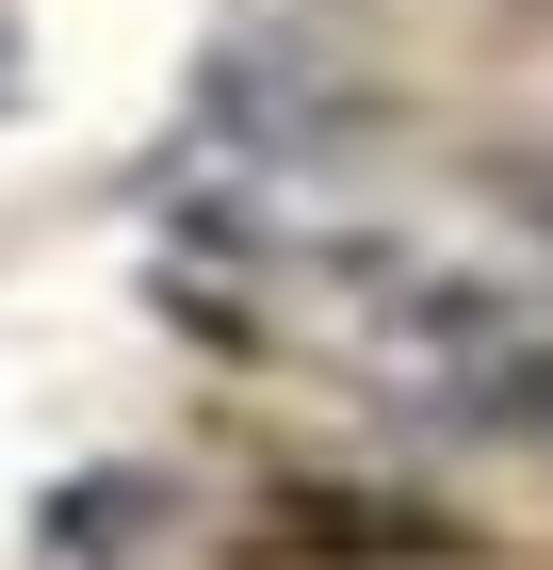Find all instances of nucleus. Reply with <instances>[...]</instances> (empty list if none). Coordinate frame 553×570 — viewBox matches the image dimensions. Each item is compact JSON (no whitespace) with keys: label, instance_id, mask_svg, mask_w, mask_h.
Returning <instances> with one entry per match:
<instances>
[{"label":"nucleus","instance_id":"f257e3e1","mask_svg":"<svg viewBox=\"0 0 553 570\" xmlns=\"http://www.w3.org/2000/svg\"><path fill=\"white\" fill-rule=\"evenodd\" d=\"M456 440H553V343H537V358H505V375L456 407Z\"/></svg>","mask_w":553,"mask_h":570}]
</instances>
